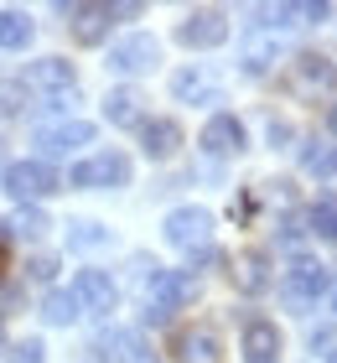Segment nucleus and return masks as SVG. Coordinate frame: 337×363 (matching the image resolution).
<instances>
[{"mask_svg": "<svg viewBox=\"0 0 337 363\" xmlns=\"http://www.w3.org/2000/svg\"><path fill=\"white\" fill-rule=\"evenodd\" d=\"M104 120H109L114 130H140V120H145V94L135 89V84L109 89V94H104Z\"/></svg>", "mask_w": 337, "mask_h": 363, "instance_id": "17", "label": "nucleus"}, {"mask_svg": "<svg viewBox=\"0 0 337 363\" xmlns=\"http://www.w3.org/2000/svg\"><path fill=\"white\" fill-rule=\"evenodd\" d=\"M296 16H301V21H327L332 6H327V0H306V6H296Z\"/></svg>", "mask_w": 337, "mask_h": 363, "instance_id": "34", "label": "nucleus"}, {"mask_svg": "<svg viewBox=\"0 0 337 363\" xmlns=\"http://www.w3.org/2000/svg\"><path fill=\"white\" fill-rule=\"evenodd\" d=\"M306 218V234L322 239V244H337V197H316V203L301 213Z\"/></svg>", "mask_w": 337, "mask_h": 363, "instance_id": "23", "label": "nucleus"}, {"mask_svg": "<svg viewBox=\"0 0 337 363\" xmlns=\"http://www.w3.org/2000/svg\"><path fill=\"white\" fill-rule=\"evenodd\" d=\"M6 363H47V342L42 337H21L6 348Z\"/></svg>", "mask_w": 337, "mask_h": 363, "instance_id": "29", "label": "nucleus"}, {"mask_svg": "<svg viewBox=\"0 0 337 363\" xmlns=\"http://www.w3.org/2000/svg\"><path fill=\"white\" fill-rule=\"evenodd\" d=\"M296 161H301V172H311V177L332 182V161H337V145H327L322 135H296Z\"/></svg>", "mask_w": 337, "mask_h": 363, "instance_id": "18", "label": "nucleus"}, {"mask_svg": "<svg viewBox=\"0 0 337 363\" xmlns=\"http://www.w3.org/2000/svg\"><path fill=\"white\" fill-rule=\"evenodd\" d=\"M291 68H296V78H301V84H306V89H327L332 84V62L322 57V52H296L291 57Z\"/></svg>", "mask_w": 337, "mask_h": 363, "instance_id": "26", "label": "nucleus"}, {"mask_svg": "<svg viewBox=\"0 0 337 363\" xmlns=\"http://www.w3.org/2000/svg\"><path fill=\"white\" fill-rule=\"evenodd\" d=\"M47 228H53V218H47V208H37V203H21L6 218V234H16V239H26V244H37V239H47Z\"/></svg>", "mask_w": 337, "mask_h": 363, "instance_id": "21", "label": "nucleus"}, {"mask_svg": "<svg viewBox=\"0 0 337 363\" xmlns=\"http://www.w3.org/2000/svg\"><path fill=\"white\" fill-rule=\"evenodd\" d=\"M135 135H140V151L150 161H172L182 145H187V130H182V120H172V114H145Z\"/></svg>", "mask_w": 337, "mask_h": 363, "instance_id": "14", "label": "nucleus"}, {"mask_svg": "<svg viewBox=\"0 0 337 363\" xmlns=\"http://www.w3.org/2000/svg\"><path fill=\"white\" fill-rule=\"evenodd\" d=\"M31 37H37V26H31L26 11H0V52H26Z\"/></svg>", "mask_w": 337, "mask_h": 363, "instance_id": "22", "label": "nucleus"}, {"mask_svg": "<svg viewBox=\"0 0 337 363\" xmlns=\"http://www.w3.org/2000/svg\"><path fill=\"white\" fill-rule=\"evenodd\" d=\"M172 94L177 99H192V104H218V89H208V78H202V68H182L177 78H172Z\"/></svg>", "mask_w": 337, "mask_h": 363, "instance_id": "25", "label": "nucleus"}, {"mask_svg": "<svg viewBox=\"0 0 337 363\" xmlns=\"http://www.w3.org/2000/svg\"><path fill=\"white\" fill-rule=\"evenodd\" d=\"M197 301V275L192 270H156V280L145 286V327H166L172 311Z\"/></svg>", "mask_w": 337, "mask_h": 363, "instance_id": "4", "label": "nucleus"}, {"mask_svg": "<svg viewBox=\"0 0 337 363\" xmlns=\"http://www.w3.org/2000/svg\"><path fill=\"white\" fill-rule=\"evenodd\" d=\"M172 363H223V337L208 322H187L172 333Z\"/></svg>", "mask_w": 337, "mask_h": 363, "instance_id": "13", "label": "nucleus"}, {"mask_svg": "<svg viewBox=\"0 0 337 363\" xmlns=\"http://www.w3.org/2000/svg\"><path fill=\"white\" fill-rule=\"evenodd\" d=\"M197 145H202V156H213V161H228V156L249 151V130H244V120H239V114L218 109V114H208V125H202Z\"/></svg>", "mask_w": 337, "mask_h": 363, "instance_id": "8", "label": "nucleus"}, {"mask_svg": "<svg viewBox=\"0 0 337 363\" xmlns=\"http://www.w3.org/2000/svg\"><path fill=\"white\" fill-rule=\"evenodd\" d=\"M327 363H337V348H332V353H327Z\"/></svg>", "mask_w": 337, "mask_h": 363, "instance_id": "39", "label": "nucleus"}, {"mask_svg": "<svg viewBox=\"0 0 337 363\" xmlns=\"http://www.w3.org/2000/svg\"><path fill=\"white\" fill-rule=\"evenodd\" d=\"M161 234H166V244H172V250L197 255V250H208V244H213V213L197 208V203H182V208L166 213Z\"/></svg>", "mask_w": 337, "mask_h": 363, "instance_id": "5", "label": "nucleus"}, {"mask_svg": "<svg viewBox=\"0 0 337 363\" xmlns=\"http://www.w3.org/2000/svg\"><path fill=\"white\" fill-rule=\"evenodd\" d=\"M26 94L37 89L47 99H62V94H78V73H73V62L67 57H37V62H26L21 78H16Z\"/></svg>", "mask_w": 337, "mask_h": 363, "instance_id": "11", "label": "nucleus"}, {"mask_svg": "<svg viewBox=\"0 0 337 363\" xmlns=\"http://www.w3.org/2000/svg\"><path fill=\"white\" fill-rule=\"evenodd\" d=\"M156 62H161V42L150 37V31H130V37L109 42V52H104V68L114 78H140V73L156 68Z\"/></svg>", "mask_w": 337, "mask_h": 363, "instance_id": "6", "label": "nucleus"}, {"mask_svg": "<svg viewBox=\"0 0 337 363\" xmlns=\"http://www.w3.org/2000/svg\"><path fill=\"white\" fill-rule=\"evenodd\" d=\"M275 57H280V47H275V37H249L244 47H239V73L244 78H260V73H270L275 68Z\"/></svg>", "mask_w": 337, "mask_h": 363, "instance_id": "19", "label": "nucleus"}, {"mask_svg": "<svg viewBox=\"0 0 337 363\" xmlns=\"http://www.w3.org/2000/svg\"><path fill=\"white\" fill-rule=\"evenodd\" d=\"M280 348H285V337H280V327L270 317H249L244 322V337H239L244 363H280Z\"/></svg>", "mask_w": 337, "mask_h": 363, "instance_id": "15", "label": "nucleus"}, {"mask_svg": "<svg viewBox=\"0 0 337 363\" xmlns=\"http://www.w3.org/2000/svg\"><path fill=\"white\" fill-rule=\"evenodd\" d=\"M11 348V337H6V317H0V353H6Z\"/></svg>", "mask_w": 337, "mask_h": 363, "instance_id": "37", "label": "nucleus"}, {"mask_svg": "<svg viewBox=\"0 0 337 363\" xmlns=\"http://www.w3.org/2000/svg\"><path fill=\"white\" fill-rule=\"evenodd\" d=\"M94 135H99L94 120H53V125L37 130V161H47V167H53V161L83 151V145H94Z\"/></svg>", "mask_w": 337, "mask_h": 363, "instance_id": "7", "label": "nucleus"}, {"mask_svg": "<svg viewBox=\"0 0 337 363\" xmlns=\"http://www.w3.org/2000/svg\"><path fill=\"white\" fill-rule=\"evenodd\" d=\"M228 16L223 11H187V16H182V21H177V42L182 47H187V52H213V47H223L228 42Z\"/></svg>", "mask_w": 337, "mask_h": 363, "instance_id": "10", "label": "nucleus"}, {"mask_svg": "<svg viewBox=\"0 0 337 363\" xmlns=\"http://www.w3.org/2000/svg\"><path fill=\"white\" fill-rule=\"evenodd\" d=\"M130 337H135L130 327H104L89 353H99V363H130Z\"/></svg>", "mask_w": 337, "mask_h": 363, "instance_id": "24", "label": "nucleus"}, {"mask_svg": "<svg viewBox=\"0 0 337 363\" xmlns=\"http://www.w3.org/2000/svg\"><path fill=\"white\" fill-rule=\"evenodd\" d=\"M57 265H62L57 255H31V259H26V280H37V286H53V280H57Z\"/></svg>", "mask_w": 337, "mask_h": 363, "instance_id": "30", "label": "nucleus"}, {"mask_svg": "<svg viewBox=\"0 0 337 363\" xmlns=\"http://www.w3.org/2000/svg\"><path fill=\"white\" fill-rule=\"evenodd\" d=\"M67 291L78 296V306L89 311V317H109V311H120V286H114V275H109V270L83 265L73 280H67Z\"/></svg>", "mask_w": 337, "mask_h": 363, "instance_id": "9", "label": "nucleus"}, {"mask_svg": "<svg viewBox=\"0 0 337 363\" xmlns=\"http://www.w3.org/2000/svg\"><path fill=\"white\" fill-rule=\"evenodd\" d=\"M306 348L327 358V353L337 348V327H332V322H322V327H311V333H306Z\"/></svg>", "mask_w": 337, "mask_h": 363, "instance_id": "31", "label": "nucleus"}, {"mask_svg": "<svg viewBox=\"0 0 337 363\" xmlns=\"http://www.w3.org/2000/svg\"><path fill=\"white\" fill-rule=\"evenodd\" d=\"M57 16L78 47H104L114 31V6H57Z\"/></svg>", "mask_w": 337, "mask_h": 363, "instance_id": "12", "label": "nucleus"}, {"mask_svg": "<svg viewBox=\"0 0 337 363\" xmlns=\"http://www.w3.org/2000/svg\"><path fill=\"white\" fill-rule=\"evenodd\" d=\"M99 244H109V228L104 223H94V218L67 223V250H99Z\"/></svg>", "mask_w": 337, "mask_h": 363, "instance_id": "27", "label": "nucleus"}, {"mask_svg": "<svg viewBox=\"0 0 337 363\" xmlns=\"http://www.w3.org/2000/svg\"><path fill=\"white\" fill-rule=\"evenodd\" d=\"M265 140H270V145H275V151H285V145H291V140H296V125H291V120H280V114H275V120H270V125H265Z\"/></svg>", "mask_w": 337, "mask_h": 363, "instance_id": "32", "label": "nucleus"}, {"mask_svg": "<svg viewBox=\"0 0 337 363\" xmlns=\"http://www.w3.org/2000/svg\"><path fill=\"white\" fill-rule=\"evenodd\" d=\"M78 317H83L78 296L67 291V286H47V296H42V322L47 327H73Z\"/></svg>", "mask_w": 337, "mask_h": 363, "instance_id": "20", "label": "nucleus"}, {"mask_svg": "<svg viewBox=\"0 0 337 363\" xmlns=\"http://www.w3.org/2000/svg\"><path fill=\"white\" fill-rule=\"evenodd\" d=\"M0 280H6V244H0Z\"/></svg>", "mask_w": 337, "mask_h": 363, "instance_id": "38", "label": "nucleus"}, {"mask_svg": "<svg viewBox=\"0 0 337 363\" xmlns=\"http://www.w3.org/2000/svg\"><path fill=\"white\" fill-rule=\"evenodd\" d=\"M311 234H306V218H301V213H285L280 218V228H275V244L280 250H291V255H301V244H306Z\"/></svg>", "mask_w": 337, "mask_h": 363, "instance_id": "28", "label": "nucleus"}, {"mask_svg": "<svg viewBox=\"0 0 337 363\" xmlns=\"http://www.w3.org/2000/svg\"><path fill=\"white\" fill-rule=\"evenodd\" d=\"M327 135L337 140V99H332V109H327Z\"/></svg>", "mask_w": 337, "mask_h": 363, "instance_id": "35", "label": "nucleus"}, {"mask_svg": "<svg viewBox=\"0 0 337 363\" xmlns=\"http://www.w3.org/2000/svg\"><path fill=\"white\" fill-rule=\"evenodd\" d=\"M0 187H6V197L16 208L21 203L42 208L53 192H62V172L47 167V161H37V156H21V161H11V167H0Z\"/></svg>", "mask_w": 337, "mask_h": 363, "instance_id": "3", "label": "nucleus"}, {"mask_svg": "<svg viewBox=\"0 0 337 363\" xmlns=\"http://www.w3.org/2000/svg\"><path fill=\"white\" fill-rule=\"evenodd\" d=\"M130 182H135V161L125 151H94L62 172V187H78V192H120Z\"/></svg>", "mask_w": 337, "mask_h": 363, "instance_id": "1", "label": "nucleus"}, {"mask_svg": "<svg viewBox=\"0 0 337 363\" xmlns=\"http://www.w3.org/2000/svg\"><path fill=\"white\" fill-rule=\"evenodd\" d=\"M322 301H327V306L337 311V280H332V286H327V296H322Z\"/></svg>", "mask_w": 337, "mask_h": 363, "instance_id": "36", "label": "nucleus"}, {"mask_svg": "<svg viewBox=\"0 0 337 363\" xmlns=\"http://www.w3.org/2000/svg\"><path fill=\"white\" fill-rule=\"evenodd\" d=\"M327 286H332V270L322 265L316 255H291V265H285V275H280V301L291 306V311H316L322 306V296H327Z\"/></svg>", "mask_w": 337, "mask_h": 363, "instance_id": "2", "label": "nucleus"}, {"mask_svg": "<svg viewBox=\"0 0 337 363\" xmlns=\"http://www.w3.org/2000/svg\"><path fill=\"white\" fill-rule=\"evenodd\" d=\"M21 94H26L21 84H6V89H0V120H11V114L21 109Z\"/></svg>", "mask_w": 337, "mask_h": 363, "instance_id": "33", "label": "nucleus"}, {"mask_svg": "<svg viewBox=\"0 0 337 363\" xmlns=\"http://www.w3.org/2000/svg\"><path fill=\"white\" fill-rule=\"evenodd\" d=\"M228 275H233V286L249 291V296H260L275 286V275H270V250H244V255H233L228 259Z\"/></svg>", "mask_w": 337, "mask_h": 363, "instance_id": "16", "label": "nucleus"}]
</instances>
